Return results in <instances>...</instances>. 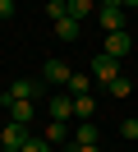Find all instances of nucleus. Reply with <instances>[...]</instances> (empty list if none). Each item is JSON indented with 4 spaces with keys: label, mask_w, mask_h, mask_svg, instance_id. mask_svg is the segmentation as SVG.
<instances>
[{
    "label": "nucleus",
    "mask_w": 138,
    "mask_h": 152,
    "mask_svg": "<svg viewBox=\"0 0 138 152\" xmlns=\"http://www.w3.org/2000/svg\"><path fill=\"white\" fill-rule=\"evenodd\" d=\"M37 97H42V78H14V83L5 88V92H0V102H37Z\"/></svg>",
    "instance_id": "f257e3e1"
},
{
    "label": "nucleus",
    "mask_w": 138,
    "mask_h": 152,
    "mask_svg": "<svg viewBox=\"0 0 138 152\" xmlns=\"http://www.w3.org/2000/svg\"><path fill=\"white\" fill-rule=\"evenodd\" d=\"M28 138H32V134H28V124H14V120H9L5 129H0V148H9V152H18Z\"/></svg>",
    "instance_id": "f03ea898"
},
{
    "label": "nucleus",
    "mask_w": 138,
    "mask_h": 152,
    "mask_svg": "<svg viewBox=\"0 0 138 152\" xmlns=\"http://www.w3.org/2000/svg\"><path fill=\"white\" fill-rule=\"evenodd\" d=\"M92 78H101V83L120 78V60H115V56H106V51H97V60H92Z\"/></svg>",
    "instance_id": "7ed1b4c3"
},
{
    "label": "nucleus",
    "mask_w": 138,
    "mask_h": 152,
    "mask_svg": "<svg viewBox=\"0 0 138 152\" xmlns=\"http://www.w3.org/2000/svg\"><path fill=\"white\" fill-rule=\"evenodd\" d=\"M74 148H101L97 120H78V129H74Z\"/></svg>",
    "instance_id": "20e7f679"
},
{
    "label": "nucleus",
    "mask_w": 138,
    "mask_h": 152,
    "mask_svg": "<svg viewBox=\"0 0 138 152\" xmlns=\"http://www.w3.org/2000/svg\"><path fill=\"white\" fill-rule=\"evenodd\" d=\"M129 46H134V37H129V28H120V32H106V46H101V51H106V56H129Z\"/></svg>",
    "instance_id": "39448f33"
},
{
    "label": "nucleus",
    "mask_w": 138,
    "mask_h": 152,
    "mask_svg": "<svg viewBox=\"0 0 138 152\" xmlns=\"http://www.w3.org/2000/svg\"><path fill=\"white\" fill-rule=\"evenodd\" d=\"M69 74H74V69L64 65V60H46V65H42V83H69Z\"/></svg>",
    "instance_id": "423d86ee"
},
{
    "label": "nucleus",
    "mask_w": 138,
    "mask_h": 152,
    "mask_svg": "<svg viewBox=\"0 0 138 152\" xmlns=\"http://www.w3.org/2000/svg\"><path fill=\"white\" fill-rule=\"evenodd\" d=\"M101 28H106V32L124 28V5H101Z\"/></svg>",
    "instance_id": "0eeeda50"
},
{
    "label": "nucleus",
    "mask_w": 138,
    "mask_h": 152,
    "mask_svg": "<svg viewBox=\"0 0 138 152\" xmlns=\"http://www.w3.org/2000/svg\"><path fill=\"white\" fill-rule=\"evenodd\" d=\"M51 115L69 124V115H74V97H69V92H55V97H51Z\"/></svg>",
    "instance_id": "6e6552de"
},
{
    "label": "nucleus",
    "mask_w": 138,
    "mask_h": 152,
    "mask_svg": "<svg viewBox=\"0 0 138 152\" xmlns=\"http://www.w3.org/2000/svg\"><path fill=\"white\" fill-rule=\"evenodd\" d=\"M5 111H9V120H14V124H28V120H32V102H9Z\"/></svg>",
    "instance_id": "1a4fd4ad"
},
{
    "label": "nucleus",
    "mask_w": 138,
    "mask_h": 152,
    "mask_svg": "<svg viewBox=\"0 0 138 152\" xmlns=\"http://www.w3.org/2000/svg\"><path fill=\"white\" fill-rule=\"evenodd\" d=\"M55 37H60V42H74V37H78V19H69V14H64V19L55 23Z\"/></svg>",
    "instance_id": "9d476101"
},
{
    "label": "nucleus",
    "mask_w": 138,
    "mask_h": 152,
    "mask_svg": "<svg viewBox=\"0 0 138 152\" xmlns=\"http://www.w3.org/2000/svg\"><path fill=\"white\" fill-rule=\"evenodd\" d=\"M74 115H83V120H92V115H97V102H92V92L74 97Z\"/></svg>",
    "instance_id": "9b49d317"
},
{
    "label": "nucleus",
    "mask_w": 138,
    "mask_h": 152,
    "mask_svg": "<svg viewBox=\"0 0 138 152\" xmlns=\"http://www.w3.org/2000/svg\"><path fill=\"white\" fill-rule=\"evenodd\" d=\"M88 88H92V78H88V74H69V83H64V92H69V97H83Z\"/></svg>",
    "instance_id": "f8f14e48"
},
{
    "label": "nucleus",
    "mask_w": 138,
    "mask_h": 152,
    "mask_svg": "<svg viewBox=\"0 0 138 152\" xmlns=\"http://www.w3.org/2000/svg\"><path fill=\"white\" fill-rule=\"evenodd\" d=\"M64 5H69V19H78V23L88 19L92 10H97V5H92V0H64Z\"/></svg>",
    "instance_id": "ddd939ff"
},
{
    "label": "nucleus",
    "mask_w": 138,
    "mask_h": 152,
    "mask_svg": "<svg viewBox=\"0 0 138 152\" xmlns=\"http://www.w3.org/2000/svg\"><path fill=\"white\" fill-rule=\"evenodd\" d=\"M110 97H129V92H134V78H124V74H120V78H110Z\"/></svg>",
    "instance_id": "4468645a"
},
{
    "label": "nucleus",
    "mask_w": 138,
    "mask_h": 152,
    "mask_svg": "<svg viewBox=\"0 0 138 152\" xmlns=\"http://www.w3.org/2000/svg\"><path fill=\"white\" fill-rule=\"evenodd\" d=\"M46 143H51V148H55V143H64V120H51V129H46Z\"/></svg>",
    "instance_id": "2eb2a0df"
},
{
    "label": "nucleus",
    "mask_w": 138,
    "mask_h": 152,
    "mask_svg": "<svg viewBox=\"0 0 138 152\" xmlns=\"http://www.w3.org/2000/svg\"><path fill=\"white\" fill-rule=\"evenodd\" d=\"M46 14H51V19H55V23H60V19H64V14H69V5H64V0H51V5H46Z\"/></svg>",
    "instance_id": "dca6fc26"
},
{
    "label": "nucleus",
    "mask_w": 138,
    "mask_h": 152,
    "mask_svg": "<svg viewBox=\"0 0 138 152\" xmlns=\"http://www.w3.org/2000/svg\"><path fill=\"white\" fill-rule=\"evenodd\" d=\"M18 152H51V143H46V138H28Z\"/></svg>",
    "instance_id": "f3484780"
},
{
    "label": "nucleus",
    "mask_w": 138,
    "mask_h": 152,
    "mask_svg": "<svg viewBox=\"0 0 138 152\" xmlns=\"http://www.w3.org/2000/svg\"><path fill=\"white\" fill-rule=\"evenodd\" d=\"M120 134H124V138H138V120H124V124H120Z\"/></svg>",
    "instance_id": "a211bd4d"
},
{
    "label": "nucleus",
    "mask_w": 138,
    "mask_h": 152,
    "mask_svg": "<svg viewBox=\"0 0 138 152\" xmlns=\"http://www.w3.org/2000/svg\"><path fill=\"white\" fill-rule=\"evenodd\" d=\"M0 19H14V0H0Z\"/></svg>",
    "instance_id": "6ab92c4d"
},
{
    "label": "nucleus",
    "mask_w": 138,
    "mask_h": 152,
    "mask_svg": "<svg viewBox=\"0 0 138 152\" xmlns=\"http://www.w3.org/2000/svg\"><path fill=\"white\" fill-rule=\"evenodd\" d=\"M74 152H101V148H74Z\"/></svg>",
    "instance_id": "aec40b11"
},
{
    "label": "nucleus",
    "mask_w": 138,
    "mask_h": 152,
    "mask_svg": "<svg viewBox=\"0 0 138 152\" xmlns=\"http://www.w3.org/2000/svg\"><path fill=\"white\" fill-rule=\"evenodd\" d=\"M129 5H134V10H138V0H124V10H129Z\"/></svg>",
    "instance_id": "412c9836"
},
{
    "label": "nucleus",
    "mask_w": 138,
    "mask_h": 152,
    "mask_svg": "<svg viewBox=\"0 0 138 152\" xmlns=\"http://www.w3.org/2000/svg\"><path fill=\"white\" fill-rule=\"evenodd\" d=\"M5 152H9V148H5Z\"/></svg>",
    "instance_id": "4be33fe9"
}]
</instances>
